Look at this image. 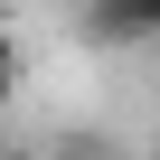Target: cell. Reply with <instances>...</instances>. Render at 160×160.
<instances>
[{"instance_id":"1","label":"cell","mask_w":160,"mask_h":160,"mask_svg":"<svg viewBox=\"0 0 160 160\" xmlns=\"http://www.w3.org/2000/svg\"><path fill=\"white\" fill-rule=\"evenodd\" d=\"M85 38H94V47H141V38H160V0H85Z\"/></svg>"},{"instance_id":"2","label":"cell","mask_w":160,"mask_h":160,"mask_svg":"<svg viewBox=\"0 0 160 160\" xmlns=\"http://www.w3.org/2000/svg\"><path fill=\"white\" fill-rule=\"evenodd\" d=\"M38 160H122V151H113V132H66V141L38 151Z\"/></svg>"},{"instance_id":"4","label":"cell","mask_w":160,"mask_h":160,"mask_svg":"<svg viewBox=\"0 0 160 160\" xmlns=\"http://www.w3.org/2000/svg\"><path fill=\"white\" fill-rule=\"evenodd\" d=\"M0 160H38V151H0Z\"/></svg>"},{"instance_id":"3","label":"cell","mask_w":160,"mask_h":160,"mask_svg":"<svg viewBox=\"0 0 160 160\" xmlns=\"http://www.w3.org/2000/svg\"><path fill=\"white\" fill-rule=\"evenodd\" d=\"M19 66H28V57H19V38H10V28H0V104H10V94H19Z\"/></svg>"}]
</instances>
